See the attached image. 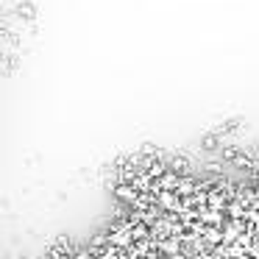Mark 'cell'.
Returning <instances> with one entry per match:
<instances>
[{
	"instance_id": "52a82bcc",
	"label": "cell",
	"mask_w": 259,
	"mask_h": 259,
	"mask_svg": "<svg viewBox=\"0 0 259 259\" xmlns=\"http://www.w3.org/2000/svg\"><path fill=\"white\" fill-rule=\"evenodd\" d=\"M167 167H170V170H176V173H181V176L190 173V164H187V159H181V156H173V159L167 162Z\"/></svg>"
},
{
	"instance_id": "ba28073f",
	"label": "cell",
	"mask_w": 259,
	"mask_h": 259,
	"mask_svg": "<svg viewBox=\"0 0 259 259\" xmlns=\"http://www.w3.org/2000/svg\"><path fill=\"white\" fill-rule=\"evenodd\" d=\"M237 153H240L237 148H223V151H220V156H223L226 162H234V159H237Z\"/></svg>"
},
{
	"instance_id": "277c9868",
	"label": "cell",
	"mask_w": 259,
	"mask_h": 259,
	"mask_svg": "<svg viewBox=\"0 0 259 259\" xmlns=\"http://www.w3.org/2000/svg\"><path fill=\"white\" fill-rule=\"evenodd\" d=\"M112 190H114V195H117L120 201H125V203H134L137 198H140L137 187H134V184H128V181H123V184H114Z\"/></svg>"
},
{
	"instance_id": "7a4b0ae2",
	"label": "cell",
	"mask_w": 259,
	"mask_h": 259,
	"mask_svg": "<svg viewBox=\"0 0 259 259\" xmlns=\"http://www.w3.org/2000/svg\"><path fill=\"white\" fill-rule=\"evenodd\" d=\"M201 220H203L206 226H226L229 214H226L223 209H212V206H206V209H201Z\"/></svg>"
},
{
	"instance_id": "3957f363",
	"label": "cell",
	"mask_w": 259,
	"mask_h": 259,
	"mask_svg": "<svg viewBox=\"0 0 259 259\" xmlns=\"http://www.w3.org/2000/svg\"><path fill=\"white\" fill-rule=\"evenodd\" d=\"M201 237H203V242H206L209 248L223 245V242H226V237H223V226H206Z\"/></svg>"
},
{
	"instance_id": "5b68a950",
	"label": "cell",
	"mask_w": 259,
	"mask_h": 259,
	"mask_svg": "<svg viewBox=\"0 0 259 259\" xmlns=\"http://www.w3.org/2000/svg\"><path fill=\"white\" fill-rule=\"evenodd\" d=\"M245 212H248V209L242 206L237 198H234V201H229V206H226V214H229V220H245Z\"/></svg>"
},
{
	"instance_id": "6da1fadb",
	"label": "cell",
	"mask_w": 259,
	"mask_h": 259,
	"mask_svg": "<svg viewBox=\"0 0 259 259\" xmlns=\"http://www.w3.org/2000/svg\"><path fill=\"white\" fill-rule=\"evenodd\" d=\"M179 181H181V173H176V170H167V173L162 176V179H156V187H153V192H162V190H179Z\"/></svg>"
},
{
	"instance_id": "9c48e42d",
	"label": "cell",
	"mask_w": 259,
	"mask_h": 259,
	"mask_svg": "<svg viewBox=\"0 0 259 259\" xmlns=\"http://www.w3.org/2000/svg\"><path fill=\"white\" fill-rule=\"evenodd\" d=\"M20 14H25V17H34V6H28V3H25V6H20Z\"/></svg>"
},
{
	"instance_id": "8992f818",
	"label": "cell",
	"mask_w": 259,
	"mask_h": 259,
	"mask_svg": "<svg viewBox=\"0 0 259 259\" xmlns=\"http://www.w3.org/2000/svg\"><path fill=\"white\" fill-rule=\"evenodd\" d=\"M106 245H109V231H106V234H95V237H92L90 251L95 253V256H101V253L106 251Z\"/></svg>"
}]
</instances>
